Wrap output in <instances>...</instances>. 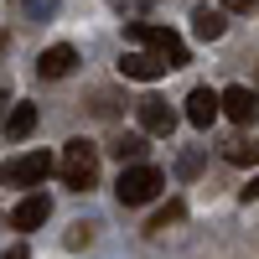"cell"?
Returning <instances> with one entry per match:
<instances>
[{
    "label": "cell",
    "mask_w": 259,
    "mask_h": 259,
    "mask_svg": "<svg viewBox=\"0 0 259 259\" xmlns=\"http://www.w3.org/2000/svg\"><path fill=\"white\" fill-rule=\"evenodd\" d=\"M89 239H94V228H89V223H78V228L68 233V249H83V244H89Z\"/></svg>",
    "instance_id": "obj_17"
},
{
    "label": "cell",
    "mask_w": 259,
    "mask_h": 259,
    "mask_svg": "<svg viewBox=\"0 0 259 259\" xmlns=\"http://www.w3.org/2000/svg\"><path fill=\"white\" fill-rule=\"evenodd\" d=\"M254 197H259V177H254V182L244 187V202H254Z\"/></svg>",
    "instance_id": "obj_21"
},
{
    "label": "cell",
    "mask_w": 259,
    "mask_h": 259,
    "mask_svg": "<svg viewBox=\"0 0 259 259\" xmlns=\"http://www.w3.org/2000/svg\"><path fill=\"white\" fill-rule=\"evenodd\" d=\"M0 259H26V244H11V249L0 254Z\"/></svg>",
    "instance_id": "obj_20"
},
{
    "label": "cell",
    "mask_w": 259,
    "mask_h": 259,
    "mask_svg": "<svg viewBox=\"0 0 259 259\" xmlns=\"http://www.w3.org/2000/svg\"><path fill=\"white\" fill-rule=\"evenodd\" d=\"M218 114H223V94H212V89H192V94H187V124L207 130Z\"/></svg>",
    "instance_id": "obj_8"
},
{
    "label": "cell",
    "mask_w": 259,
    "mask_h": 259,
    "mask_svg": "<svg viewBox=\"0 0 259 259\" xmlns=\"http://www.w3.org/2000/svg\"><path fill=\"white\" fill-rule=\"evenodd\" d=\"M21 11H26L31 21H41V16H52V11H57V0H21Z\"/></svg>",
    "instance_id": "obj_16"
},
{
    "label": "cell",
    "mask_w": 259,
    "mask_h": 259,
    "mask_svg": "<svg viewBox=\"0 0 259 259\" xmlns=\"http://www.w3.org/2000/svg\"><path fill=\"white\" fill-rule=\"evenodd\" d=\"M47 218H52V202H47V197H21V202H16V212H11V223H16L21 233L41 228Z\"/></svg>",
    "instance_id": "obj_10"
},
{
    "label": "cell",
    "mask_w": 259,
    "mask_h": 259,
    "mask_svg": "<svg viewBox=\"0 0 259 259\" xmlns=\"http://www.w3.org/2000/svg\"><path fill=\"white\" fill-rule=\"evenodd\" d=\"M109 150H114L119 166H140V156H145V135H119Z\"/></svg>",
    "instance_id": "obj_13"
},
{
    "label": "cell",
    "mask_w": 259,
    "mask_h": 259,
    "mask_svg": "<svg viewBox=\"0 0 259 259\" xmlns=\"http://www.w3.org/2000/svg\"><path fill=\"white\" fill-rule=\"evenodd\" d=\"M6 47H11V41H6V31H0V57H6Z\"/></svg>",
    "instance_id": "obj_22"
},
{
    "label": "cell",
    "mask_w": 259,
    "mask_h": 259,
    "mask_svg": "<svg viewBox=\"0 0 259 259\" xmlns=\"http://www.w3.org/2000/svg\"><path fill=\"white\" fill-rule=\"evenodd\" d=\"M223 114L233 124H254L259 119V94L244 89V83H233V89H223Z\"/></svg>",
    "instance_id": "obj_7"
},
{
    "label": "cell",
    "mask_w": 259,
    "mask_h": 259,
    "mask_svg": "<svg viewBox=\"0 0 259 259\" xmlns=\"http://www.w3.org/2000/svg\"><path fill=\"white\" fill-rule=\"evenodd\" d=\"M31 130H36V104H16L6 119V140H26Z\"/></svg>",
    "instance_id": "obj_12"
},
{
    "label": "cell",
    "mask_w": 259,
    "mask_h": 259,
    "mask_svg": "<svg viewBox=\"0 0 259 259\" xmlns=\"http://www.w3.org/2000/svg\"><path fill=\"white\" fill-rule=\"evenodd\" d=\"M119 73H124V78H135V83H156V78L171 73V62L156 57V52H124V57H119Z\"/></svg>",
    "instance_id": "obj_5"
},
{
    "label": "cell",
    "mask_w": 259,
    "mask_h": 259,
    "mask_svg": "<svg viewBox=\"0 0 259 259\" xmlns=\"http://www.w3.org/2000/svg\"><path fill=\"white\" fill-rule=\"evenodd\" d=\"M187 218V202H166L156 218H150V233H161V228H171V223H182Z\"/></svg>",
    "instance_id": "obj_15"
},
{
    "label": "cell",
    "mask_w": 259,
    "mask_h": 259,
    "mask_svg": "<svg viewBox=\"0 0 259 259\" xmlns=\"http://www.w3.org/2000/svg\"><path fill=\"white\" fill-rule=\"evenodd\" d=\"M223 156H228L233 166H254V161H259V140H244V135H239V140L223 145Z\"/></svg>",
    "instance_id": "obj_14"
},
{
    "label": "cell",
    "mask_w": 259,
    "mask_h": 259,
    "mask_svg": "<svg viewBox=\"0 0 259 259\" xmlns=\"http://www.w3.org/2000/svg\"><path fill=\"white\" fill-rule=\"evenodd\" d=\"M161 187H166V177L156 166H124L119 171V182H114V197L124 202V207H140V202H150V197H161Z\"/></svg>",
    "instance_id": "obj_2"
},
{
    "label": "cell",
    "mask_w": 259,
    "mask_h": 259,
    "mask_svg": "<svg viewBox=\"0 0 259 259\" xmlns=\"http://www.w3.org/2000/svg\"><path fill=\"white\" fill-rule=\"evenodd\" d=\"M73 62H78V52L68 47V41H57V47H47V52L36 57V73H41V78H68Z\"/></svg>",
    "instance_id": "obj_9"
},
{
    "label": "cell",
    "mask_w": 259,
    "mask_h": 259,
    "mask_svg": "<svg viewBox=\"0 0 259 259\" xmlns=\"http://www.w3.org/2000/svg\"><path fill=\"white\" fill-rule=\"evenodd\" d=\"M192 31H197L202 41H218V36L228 31V16H223L218 6H197V11H192Z\"/></svg>",
    "instance_id": "obj_11"
},
{
    "label": "cell",
    "mask_w": 259,
    "mask_h": 259,
    "mask_svg": "<svg viewBox=\"0 0 259 259\" xmlns=\"http://www.w3.org/2000/svg\"><path fill=\"white\" fill-rule=\"evenodd\" d=\"M130 41H140L145 52H156V57H166L171 68H182L187 62V41L171 31V26H150V21H130Z\"/></svg>",
    "instance_id": "obj_3"
},
{
    "label": "cell",
    "mask_w": 259,
    "mask_h": 259,
    "mask_svg": "<svg viewBox=\"0 0 259 259\" xmlns=\"http://www.w3.org/2000/svg\"><path fill=\"white\" fill-rule=\"evenodd\" d=\"M223 6H228V11H254L259 0H223Z\"/></svg>",
    "instance_id": "obj_19"
},
{
    "label": "cell",
    "mask_w": 259,
    "mask_h": 259,
    "mask_svg": "<svg viewBox=\"0 0 259 259\" xmlns=\"http://www.w3.org/2000/svg\"><path fill=\"white\" fill-rule=\"evenodd\" d=\"M57 171H62V182H68L73 192H89L99 182V145L94 140H68V145H62Z\"/></svg>",
    "instance_id": "obj_1"
},
{
    "label": "cell",
    "mask_w": 259,
    "mask_h": 259,
    "mask_svg": "<svg viewBox=\"0 0 259 259\" xmlns=\"http://www.w3.org/2000/svg\"><path fill=\"white\" fill-rule=\"evenodd\" d=\"M197 166H202V156H182V166H177V171H182V177H197Z\"/></svg>",
    "instance_id": "obj_18"
},
{
    "label": "cell",
    "mask_w": 259,
    "mask_h": 259,
    "mask_svg": "<svg viewBox=\"0 0 259 259\" xmlns=\"http://www.w3.org/2000/svg\"><path fill=\"white\" fill-rule=\"evenodd\" d=\"M6 104H11V94H6V89H0V109H6Z\"/></svg>",
    "instance_id": "obj_23"
},
{
    "label": "cell",
    "mask_w": 259,
    "mask_h": 259,
    "mask_svg": "<svg viewBox=\"0 0 259 259\" xmlns=\"http://www.w3.org/2000/svg\"><path fill=\"white\" fill-rule=\"evenodd\" d=\"M52 156L47 150H26V156H11L6 166H0V182L6 187H36V182H47L52 177Z\"/></svg>",
    "instance_id": "obj_4"
},
{
    "label": "cell",
    "mask_w": 259,
    "mask_h": 259,
    "mask_svg": "<svg viewBox=\"0 0 259 259\" xmlns=\"http://www.w3.org/2000/svg\"><path fill=\"white\" fill-rule=\"evenodd\" d=\"M135 114H140V130H145V135H171V130H177V109H171L166 99H140Z\"/></svg>",
    "instance_id": "obj_6"
}]
</instances>
